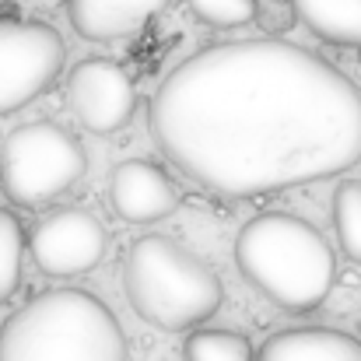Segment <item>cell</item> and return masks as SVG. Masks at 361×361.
Here are the masks:
<instances>
[{"mask_svg": "<svg viewBox=\"0 0 361 361\" xmlns=\"http://www.w3.org/2000/svg\"><path fill=\"white\" fill-rule=\"evenodd\" d=\"M151 137L200 190L252 200L348 172L361 158V92L284 39L211 42L151 99Z\"/></svg>", "mask_w": 361, "mask_h": 361, "instance_id": "obj_1", "label": "cell"}, {"mask_svg": "<svg viewBox=\"0 0 361 361\" xmlns=\"http://www.w3.org/2000/svg\"><path fill=\"white\" fill-rule=\"evenodd\" d=\"M235 267L249 288L284 312H312L337 281V256L323 232L288 211H267L242 225Z\"/></svg>", "mask_w": 361, "mask_h": 361, "instance_id": "obj_2", "label": "cell"}, {"mask_svg": "<svg viewBox=\"0 0 361 361\" xmlns=\"http://www.w3.org/2000/svg\"><path fill=\"white\" fill-rule=\"evenodd\" d=\"M0 361H126V337L99 295L53 288L4 319Z\"/></svg>", "mask_w": 361, "mask_h": 361, "instance_id": "obj_3", "label": "cell"}, {"mask_svg": "<svg viewBox=\"0 0 361 361\" xmlns=\"http://www.w3.org/2000/svg\"><path fill=\"white\" fill-rule=\"evenodd\" d=\"M123 288L133 312L165 334L204 326L225 302L214 267L165 235H144L130 245Z\"/></svg>", "mask_w": 361, "mask_h": 361, "instance_id": "obj_4", "label": "cell"}, {"mask_svg": "<svg viewBox=\"0 0 361 361\" xmlns=\"http://www.w3.org/2000/svg\"><path fill=\"white\" fill-rule=\"evenodd\" d=\"M88 172L81 140L53 120L25 123L0 144V186L18 207H42Z\"/></svg>", "mask_w": 361, "mask_h": 361, "instance_id": "obj_5", "label": "cell"}, {"mask_svg": "<svg viewBox=\"0 0 361 361\" xmlns=\"http://www.w3.org/2000/svg\"><path fill=\"white\" fill-rule=\"evenodd\" d=\"M63 63L67 46L53 25L0 14V116L39 99L60 78Z\"/></svg>", "mask_w": 361, "mask_h": 361, "instance_id": "obj_6", "label": "cell"}, {"mask_svg": "<svg viewBox=\"0 0 361 361\" xmlns=\"http://www.w3.org/2000/svg\"><path fill=\"white\" fill-rule=\"evenodd\" d=\"M32 263L46 277H81L106 256V228L81 207H60L39 218L28 235Z\"/></svg>", "mask_w": 361, "mask_h": 361, "instance_id": "obj_7", "label": "cell"}, {"mask_svg": "<svg viewBox=\"0 0 361 361\" xmlns=\"http://www.w3.org/2000/svg\"><path fill=\"white\" fill-rule=\"evenodd\" d=\"M67 106L88 133H116L130 123L137 106L133 78L116 60H81L67 78Z\"/></svg>", "mask_w": 361, "mask_h": 361, "instance_id": "obj_8", "label": "cell"}, {"mask_svg": "<svg viewBox=\"0 0 361 361\" xmlns=\"http://www.w3.org/2000/svg\"><path fill=\"white\" fill-rule=\"evenodd\" d=\"M109 207L126 225H154L179 207V190L161 165L126 158L109 176Z\"/></svg>", "mask_w": 361, "mask_h": 361, "instance_id": "obj_9", "label": "cell"}, {"mask_svg": "<svg viewBox=\"0 0 361 361\" xmlns=\"http://www.w3.org/2000/svg\"><path fill=\"white\" fill-rule=\"evenodd\" d=\"M169 0H67L74 32L88 42H116L147 28Z\"/></svg>", "mask_w": 361, "mask_h": 361, "instance_id": "obj_10", "label": "cell"}, {"mask_svg": "<svg viewBox=\"0 0 361 361\" xmlns=\"http://www.w3.org/2000/svg\"><path fill=\"white\" fill-rule=\"evenodd\" d=\"M256 361H361V341L334 326H291L270 334Z\"/></svg>", "mask_w": 361, "mask_h": 361, "instance_id": "obj_11", "label": "cell"}, {"mask_svg": "<svg viewBox=\"0 0 361 361\" xmlns=\"http://www.w3.org/2000/svg\"><path fill=\"white\" fill-rule=\"evenodd\" d=\"M291 7L316 39L361 49V0H291Z\"/></svg>", "mask_w": 361, "mask_h": 361, "instance_id": "obj_12", "label": "cell"}, {"mask_svg": "<svg viewBox=\"0 0 361 361\" xmlns=\"http://www.w3.org/2000/svg\"><path fill=\"white\" fill-rule=\"evenodd\" d=\"M186 361H256V351L245 334L211 326V330H193L183 344Z\"/></svg>", "mask_w": 361, "mask_h": 361, "instance_id": "obj_13", "label": "cell"}, {"mask_svg": "<svg viewBox=\"0 0 361 361\" xmlns=\"http://www.w3.org/2000/svg\"><path fill=\"white\" fill-rule=\"evenodd\" d=\"M25 228L18 221L14 211L0 207V305L14 298V291L21 288V259H25Z\"/></svg>", "mask_w": 361, "mask_h": 361, "instance_id": "obj_14", "label": "cell"}, {"mask_svg": "<svg viewBox=\"0 0 361 361\" xmlns=\"http://www.w3.org/2000/svg\"><path fill=\"white\" fill-rule=\"evenodd\" d=\"M334 228L344 256L361 263V179H344L334 190Z\"/></svg>", "mask_w": 361, "mask_h": 361, "instance_id": "obj_15", "label": "cell"}, {"mask_svg": "<svg viewBox=\"0 0 361 361\" xmlns=\"http://www.w3.org/2000/svg\"><path fill=\"white\" fill-rule=\"evenodd\" d=\"M186 7L211 28H242L259 18L256 0H186Z\"/></svg>", "mask_w": 361, "mask_h": 361, "instance_id": "obj_16", "label": "cell"}, {"mask_svg": "<svg viewBox=\"0 0 361 361\" xmlns=\"http://www.w3.org/2000/svg\"><path fill=\"white\" fill-rule=\"evenodd\" d=\"M0 4H4V0H0Z\"/></svg>", "mask_w": 361, "mask_h": 361, "instance_id": "obj_17", "label": "cell"}]
</instances>
